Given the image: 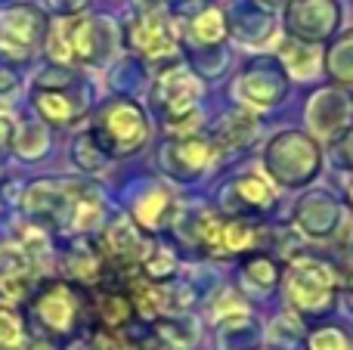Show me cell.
I'll use <instances>...</instances> for the list:
<instances>
[{"label":"cell","mask_w":353,"mask_h":350,"mask_svg":"<svg viewBox=\"0 0 353 350\" xmlns=\"http://www.w3.org/2000/svg\"><path fill=\"white\" fill-rule=\"evenodd\" d=\"M168 208H171L168 196L165 192H155V196H149V202H143L140 208H137V220H140L143 227H159Z\"/></svg>","instance_id":"cell-23"},{"label":"cell","mask_w":353,"mask_h":350,"mask_svg":"<svg viewBox=\"0 0 353 350\" xmlns=\"http://www.w3.org/2000/svg\"><path fill=\"white\" fill-rule=\"evenodd\" d=\"M128 43L149 62H174L176 59V34L165 16L143 12L128 25Z\"/></svg>","instance_id":"cell-8"},{"label":"cell","mask_w":353,"mask_h":350,"mask_svg":"<svg viewBox=\"0 0 353 350\" xmlns=\"http://www.w3.org/2000/svg\"><path fill=\"white\" fill-rule=\"evenodd\" d=\"M195 99H199V81L183 68H165L152 87V103L174 130L189 127L186 121L195 118Z\"/></svg>","instance_id":"cell-4"},{"label":"cell","mask_w":353,"mask_h":350,"mask_svg":"<svg viewBox=\"0 0 353 350\" xmlns=\"http://www.w3.org/2000/svg\"><path fill=\"white\" fill-rule=\"evenodd\" d=\"M199 233V245L205 248L211 258H232L248 248H254L257 229L242 217H220V214H205L195 223Z\"/></svg>","instance_id":"cell-5"},{"label":"cell","mask_w":353,"mask_h":350,"mask_svg":"<svg viewBox=\"0 0 353 350\" xmlns=\"http://www.w3.org/2000/svg\"><path fill=\"white\" fill-rule=\"evenodd\" d=\"M34 313L50 332L68 335L78 326L81 295L68 282H47L34 295Z\"/></svg>","instance_id":"cell-9"},{"label":"cell","mask_w":353,"mask_h":350,"mask_svg":"<svg viewBox=\"0 0 353 350\" xmlns=\"http://www.w3.org/2000/svg\"><path fill=\"white\" fill-rule=\"evenodd\" d=\"M149 124L143 109L134 99H112L97 112L90 140L93 146L103 152V158H128V155L140 152L146 146Z\"/></svg>","instance_id":"cell-1"},{"label":"cell","mask_w":353,"mask_h":350,"mask_svg":"<svg viewBox=\"0 0 353 350\" xmlns=\"http://www.w3.org/2000/svg\"><path fill=\"white\" fill-rule=\"evenodd\" d=\"M47 53L56 62H99L97 22H87V19L56 22L53 31H50Z\"/></svg>","instance_id":"cell-7"},{"label":"cell","mask_w":353,"mask_h":350,"mask_svg":"<svg viewBox=\"0 0 353 350\" xmlns=\"http://www.w3.org/2000/svg\"><path fill=\"white\" fill-rule=\"evenodd\" d=\"M192 31H195V37H199L201 43L223 41L226 25H223V16H220V10H201L199 16H195V22H192Z\"/></svg>","instance_id":"cell-20"},{"label":"cell","mask_w":353,"mask_h":350,"mask_svg":"<svg viewBox=\"0 0 353 350\" xmlns=\"http://www.w3.org/2000/svg\"><path fill=\"white\" fill-rule=\"evenodd\" d=\"M22 344H25L22 316L6 301H0V350H22Z\"/></svg>","instance_id":"cell-17"},{"label":"cell","mask_w":353,"mask_h":350,"mask_svg":"<svg viewBox=\"0 0 353 350\" xmlns=\"http://www.w3.org/2000/svg\"><path fill=\"white\" fill-rule=\"evenodd\" d=\"M267 167L273 171V177L279 180V183L301 186L316 177L319 149L313 146V140H307L304 134H282L270 143Z\"/></svg>","instance_id":"cell-3"},{"label":"cell","mask_w":353,"mask_h":350,"mask_svg":"<svg viewBox=\"0 0 353 350\" xmlns=\"http://www.w3.org/2000/svg\"><path fill=\"white\" fill-rule=\"evenodd\" d=\"M310 350H353V341L341 329L335 326H325V329H316L310 335Z\"/></svg>","instance_id":"cell-22"},{"label":"cell","mask_w":353,"mask_h":350,"mask_svg":"<svg viewBox=\"0 0 353 350\" xmlns=\"http://www.w3.org/2000/svg\"><path fill=\"white\" fill-rule=\"evenodd\" d=\"M232 189H236V196L254 211H263L273 205V192H270V186L263 183L261 177H242V180H236Z\"/></svg>","instance_id":"cell-18"},{"label":"cell","mask_w":353,"mask_h":350,"mask_svg":"<svg viewBox=\"0 0 353 350\" xmlns=\"http://www.w3.org/2000/svg\"><path fill=\"white\" fill-rule=\"evenodd\" d=\"M347 202H350V208H353V180L347 183Z\"/></svg>","instance_id":"cell-26"},{"label":"cell","mask_w":353,"mask_h":350,"mask_svg":"<svg viewBox=\"0 0 353 350\" xmlns=\"http://www.w3.org/2000/svg\"><path fill=\"white\" fill-rule=\"evenodd\" d=\"M34 289V264L25 251H10L0 270V295L10 301H25Z\"/></svg>","instance_id":"cell-14"},{"label":"cell","mask_w":353,"mask_h":350,"mask_svg":"<svg viewBox=\"0 0 353 350\" xmlns=\"http://www.w3.org/2000/svg\"><path fill=\"white\" fill-rule=\"evenodd\" d=\"M245 273H248V279L254 285H261V289H273V285L279 282V267H276V260L267 258V254H254V258L245 264Z\"/></svg>","instance_id":"cell-21"},{"label":"cell","mask_w":353,"mask_h":350,"mask_svg":"<svg viewBox=\"0 0 353 350\" xmlns=\"http://www.w3.org/2000/svg\"><path fill=\"white\" fill-rule=\"evenodd\" d=\"M146 251H149V242L143 239L134 223H128V220L112 223L103 233L99 248H97L99 260H105L112 270H134V267L143 264Z\"/></svg>","instance_id":"cell-10"},{"label":"cell","mask_w":353,"mask_h":350,"mask_svg":"<svg viewBox=\"0 0 353 350\" xmlns=\"http://www.w3.org/2000/svg\"><path fill=\"white\" fill-rule=\"evenodd\" d=\"M90 313L103 332H115V329L128 326L134 316V304H130L128 289L121 285H99L90 298Z\"/></svg>","instance_id":"cell-13"},{"label":"cell","mask_w":353,"mask_h":350,"mask_svg":"<svg viewBox=\"0 0 353 350\" xmlns=\"http://www.w3.org/2000/svg\"><path fill=\"white\" fill-rule=\"evenodd\" d=\"M338 158H341L344 165L353 171V130L347 134V143H344V149H338Z\"/></svg>","instance_id":"cell-24"},{"label":"cell","mask_w":353,"mask_h":350,"mask_svg":"<svg viewBox=\"0 0 353 350\" xmlns=\"http://www.w3.org/2000/svg\"><path fill=\"white\" fill-rule=\"evenodd\" d=\"M338 10L335 0H294L288 6V31L301 41H325L338 28Z\"/></svg>","instance_id":"cell-11"},{"label":"cell","mask_w":353,"mask_h":350,"mask_svg":"<svg viewBox=\"0 0 353 350\" xmlns=\"http://www.w3.org/2000/svg\"><path fill=\"white\" fill-rule=\"evenodd\" d=\"M140 267L146 270V276L152 279V282H161V279H168L174 273L176 258L165 245H149V251H146V258H143Z\"/></svg>","instance_id":"cell-19"},{"label":"cell","mask_w":353,"mask_h":350,"mask_svg":"<svg viewBox=\"0 0 353 350\" xmlns=\"http://www.w3.org/2000/svg\"><path fill=\"white\" fill-rule=\"evenodd\" d=\"M347 301H350V307H353V273H350V279H347Z\"/></svg>","instance_id":"cell-25"},{"label":"cell","mask_w":353,"mask_h":350,"mask_svg":"<svg viewBox=\"0 0 353 350\" xmlns=\"http://www.w3.org/2000/svg\"><path fill=\"white\" fill-rule=\"evenodd\" d=\"M59 74L62 78L56 81V84L37 81L34 84V105L41 109V115L47 118L50 124L68 127V124H74L87 112V96L72 74L68 72H59Z\"/></svg>","instance_id":"cell-6"},{"label":"cell","mask_w":353,"mask_h":350,"mask_svg":"<svg viewBox=\"0 0 353 350\" xmlns=\"http://www.w3.org/2000/svg\"><path fill=\"white\" fill-rule=\"evenodd\" d=\"M211 143H205L201 136H183V140L171 143L168 149V165L176 177H195L201 167H208L211 161Z\"/></svg>","instance_id":"cell-15"},{"label":"cell","mask_w":353,"mask_h":350,"mask_svg":"<svg viewBox=\"0 0 353 350\" xmlns=\"http://www.w3.org/2000/svg\"><path fill=\"white\" fill-rule=\"evenodd\" d=\"M41 37V16L37 10L28 6H16L6 16H0V50L10 56H28L31 47Z\"/></svg>","instance_id":"cell-12"},{"label":"cell","mask_w":353,"mask_h":350,"mask_svg":"<svg viewBox=\"0 0 353 350\" xmlns=\"http://www.w3.org/2000/svg\"><path fill=\"white\" fill-rule=\"evenodd\" d=\"M128 295H130V304L140 316L152 320V316H161L168 310V291L161 289L159 282L152 279H134L128 285Z\"/></svg>","instance_id":"cell-16"},{"label":"cell","mask_w":353,"mask_h":350,"mask_svg":"<svg viewBox=\"0 0 353 350\" xmlns=\"http://www.w3.org/2000/svg\"><path fill=\"white\" fill-rule=\"evenodd\" d=\"M338 285H341L338 270L319 258H298L288 267V276H285L288 301L304 316L329 313V310L335 307Z\"/></svg>","instance_id":"cell-2"}]
</instances>
